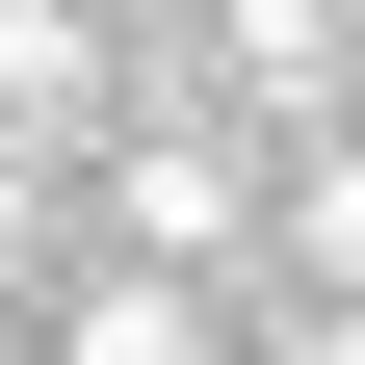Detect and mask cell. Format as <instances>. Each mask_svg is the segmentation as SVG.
I'll use <instances>...</instances> for the list:
<instances>
[{
	"label": "cell",
	"mask_w": 365,
	"mask_h": 365,
	"mask_svg": "<svg viewBox=\"0 0 365 365\" xmlns=\"http://www.w3.org/2000/svg\"><path fill=\"white\" fill-rule=\"evenodd\" d=\"M0 130H26V157L105 130V26H78V0H0Z\"/></svg>",
	"instance_id": "obj_3"
},
{
	"label": "cell",
	"mask_w": 365,
	"mask_h": 365,
	"mask_svg": "<svg viewBox=\"0 0 365 365\" xmlns=\"http://www.w3.org/2000/svg\"><path fill=\"white\" fill-rule=\"evenodd\" d=\"M53 365H235L209 339V261H105V287L53 313Z\"/></svg>",
	"instance_id": "obj_2"
},
{
	"label": "cell",
	"mask_w": 365,
	"mask_h": 365,
	"mask_svg": "<svg viewBox=\"0 0 365 365\" xmlns=\"http://www.w3.org/2000/svg\"><path fill=\"white\" fill-rule=\"evenodd\" d=\"M105 209H130V261H235V235H261V157H235V130H130Z\"/></svg>",
	"instance_id": "obj_1"
},
{
	"label": "cell",
	"mask_w": 365,
	"mask_h": 365,
	"mask_svg": "<svg viewBox=\"0 0 365 365\" xmlns=\"http://www.w3.org/2000/svg\"><path fill=\"white\" fill-rule=\"evenodd\" d=\"M261 235H287V261H313V287H339V313H365V130H313V157H287V182H261Z\"/></svg>",
	"instance_id": "obj_4"
},
{
	"label": "cell",
	"mask_w": 365,
	"mask_h": 365,
	"mask_svg": "<svg viewBox=\"0 0 365 365\" xmlns=\"http://www.w3.org/2000/svg\"><path fill=\"white\" fill-rule=\"evenodd\" d=\"M261 365H365V313H339V287H313V313H287V339H261Z\"/></svg>",
	"instance_id": "obj_5"
}]
</instances>
